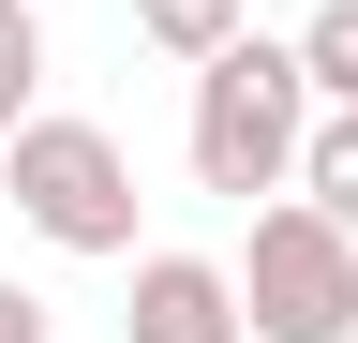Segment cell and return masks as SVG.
I'll list each match as a JSON object with an SVG mask.
<instances>
[{"mask_svg": "<svg viewBox=\"0 0 358 343\" xmlns=\"http://www.w3.org/2000/svg\"><path fill=\"white\" fill-rule=\"evenodd\" d=\"M254 343H358V224H329L313 194H268L239 239Z\"/></svg>", "mask_w": 358, "mask_h": 343, "instance_id": "cell-3", "label": "cell"}, {"mask_svg": "<svg viewBox=\"0 0 358 343\" xmlns=\"http://www.w3.org/2000/svg\"><path fill=\"white\" fill-rule=\"evenodd\" d=\"M299 60H313L329 105H358V0H313V15H299Z\"/></svg>", "mask_w": 358, "mask_h": 343, "instance_id": "cell-8", "label": "cell"}, {"mask_svg": "<svg viewBox=\"0 0 358 343\" xmlns=\"http://www.w3.org/2000/svg\"><path fill=\"white\" fill-rule=\"evenodd\" d=\"M299 194L329 209V224H358V105H329V119H313V149H299Z\"/></svg>", "mask_w": 358, "mask_h": 343, "instance_id": "cell-7", "label": "cell"}, {"mask_svg": "<svg viewBox=\"0 0 358 343\" xmlns=\"http://www.w3.org/2000/svg\"><path fill=\"white\" fill-rule=\"evenodd\" d=\"M0 194H15V224L45 239V254H134V149L105 135V119H60L45 105L15 149H0Z\"/></svg>", "mask_w": 358, "mask_h": 343, "instance_id": "cell-2", "label": "cell"}, {"mask_svg": "<svg viewBox=\"0 0 358 343\" xmlns=\"http://www.w3.org/2000/svg\"><path fill=\"white\" fill-rule=\"evenodd\" d=\"M239 30H254V0H134V45H150V60H179V75H194V60H224Z\"/></svg>", "mask_w": 358, "mask_h": 343, "instance_id": "cell-5", "label": "cell"}, {"mask_svg": "<svg viewBox=\"0 0 358 343\" xmlns=\"http://www.w3.org/2000/svg\"><path fill=\"white\" fill-rule=\"evenodd\" d=\"M30 119H45V15H30V0H0V149H15Z\"/></svg>", "mask_w": 358, "mask_h": 343, "instance_id": "cell-6", "label": "cell"}, {"mask_svg": "<svg viewBox=\"0 0 358 343\" xmlns=\"http://www.w3.org/2000/svg\"><path fill=\"white\" fill-rule=\"evenodd\" d=\"M0 343H45V298L30 284H0Z\"/></svg>", "mask_w": 358, "mask_h": 343, "instance_id": "cell-9", "label": "cell"}, {"mask_svg": "<svg viewBox=\"0 0 358 343\" xmlns=\"http://www.w3.org/2000/svg\"><path fill=\"white\" fill-rule=\"evenodd\" d=\"M313 119H329V90H313L299 45H268V30H239L224 60H194V119H179V149H194V194H299V149Z\"/></svg>", "mask_w": 358, "mask_h": 343, "instance_id": "cell-1", "label": "cell"}, {"mask_svg": "<svg viewBox=\"0 0 358 343\" xmlns=\"http://www.w3.org/2000/svg\"><path fill=\"white\" fill-rule=\"evenodd\" d=\"M120 343H254V298H239V254H134V298H120Z\"/></svg>", "mask_w": 358, "mask_h": 343, "instance_id": "cell-4", "label": "cell"}]
</instances>
